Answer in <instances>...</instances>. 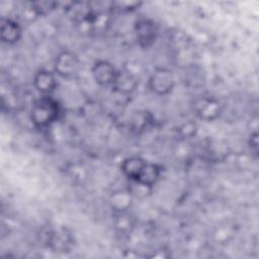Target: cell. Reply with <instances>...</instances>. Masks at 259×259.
I'll list each match as a JSON object with an SVG mask.
<instances>
[{
    "label": "cell",
    "instance_id": "cell-17",
    "mask_svg": "<svg viewBox=\"0 0 259 259\" xmlns=\"http://www.w3.org/2000/svg\"><path fill=\"white\" fill-rule=\"evenodd\" d=\"M248 145H249L251 152L253 154L257 155V153H258V134H257V132H254L250 135Z\"/></svg>",
    "mask_w": 259,
    "mask_h": 259
},
{
    "label": "cell",
    "instance_id": "cell-7",
    "mask_svg": "<svg viewBox=\"0 0 259 259\" xmlns=\"http://www.w3.org/2000/svg\"><path fill=\"white\" fill-rule=\"evenodd\" d=\"M46 242L56 252H69L73 246V236L67 229L51 230L47 233Z\"/></svg>",
    "mask_w": 259,
    "mask_h": 259
},
{
    "label": "cell",
    "instance_id": "cell-5",
    "mask_svg": "<svg viewBox=\"0 0 259 259\" xmlns=\"http://www.w3.org/2000/svg\"><path fill=\"white\" fill-rule=\"evenodd\" d=\"M135 34L139 46L143 49H148L157 38V25L150 18H139L135 23Z\"/></svg>",
    "mask_w": 259,
    "mask_h": 259
},
{
    "label": "cell",
    "instance_id": "cell-10",
    "mask_svg": "<svg viewBox=\"0 0 259 259\" xmlns=\"http://www.w3.org/2000/svg\"><path fill=\"white\" fill-rule=\"evenodd\" d=\"M0 35L3 42L7 45L16 44L22 35L21 26L11 18L2 17L0 20Z\"/></svg>",
    "mask_w": 259,
    "mask_h": 259
},
{
    "label": "cell",
    "instance_id": "cell-4",
    "mask_svg": "<svg viewBox=\"0 0 259 259\" xmlns=\"http://www.w3.org/2000/svg\"><path fill=\"white\" fill-rule=\"evenodd\" d=\"M195 115L205 121L215 120L222 112V106L219 100L209 96H201L194 100L192 105Z\"/></svg>",
    "mask_w": 259,
    "mask_h": 259
},
{
    "label": "cell",
    "instance_id": "cell-12",
    "mask_svg": "<svg viewBox=\"0 0 259 259\" xmlns=\"http://www.w3.org/2000/svg\"><path fill=\"white\" fill-rule=\"evenodd\" d=\"M161 174H162V167L160 165L156 163L146 162L138 179L134 182H138L147 187L152 188L160 179Z\"/></svg>",
    "mask_w": 259,
    "mask_h": 259
},
{
    "label": "cell",
    "instance_id": "cell-1",
    "mask_svg": "<svg viewBox=\"0 0 259 259\" xmlns=\"http://www.w3.org/2000/svg\"><path fill=\"white\" fill-rule=\"evenodd\" d=\"M60 115V105L51 95H41L30 108V119L38 128H47L53 124Z\"/></svg>",
    "mask_w": 259,
    "mask_h": 259
},
{
    "label": "cell",
    "instance_id": "cell-2",
    "mask_svg": "<svg viewBox=\"0 0 259 259\" xmlns=\"http://www.w3.org/2000/svg\"><path fill=\"white\" fill-rule=\"evenodd\" d=\"M149 88L157 95L169 94L175 86V76L168 68L155 69L149 78Z\"/></svg>",
    "mask_w": 259,
    "mask_h": 259
},
{
    "label": "cell",
    "instance_id": "cell-8",
    "mask_svg": "<svg viewBox=\"0 0 259 259\" xmlns=\"http://www.w3.org/2000/svg\"><path fill=\"white\" fill-rule=\"evenodd\" d=\"M139 86V79L135 73L128 69L117 70V74L112 84V89L118 94L127 95L136 91Z\"/></svg>",
    "mask_w": 259,
    "mask_h": 259
},
{
    "label": "cell",
    "instance_id": "cell-3",
    "mask_svg": "<svg viewBox=\"0 0 259 259\" xmlns=\"http://www.w3.org/2000/svg\"><path fill=\"white\" fill-rule=\"evenodd\" d=\"M80 69L78 56L71 51H62L58 54L54 62V70L57 75L65 79L74 78Z\"/></svg>",
    "mask_w": 259,
    "mask_h": 259
},
{
    "label": "cell",
    "instance_id": "cell-9",
    "mask_svg": "<svg viewBox=\"0 0 259 259\" xmlns=\"http://www.w3.org/2000/svg\"><path fill=\"white\" fill-rule=\"evenodd\" d=\"M32 83L35 90L41 95H52L58 85L55 73L44 69L34 74Z\"/></svg>",
    "mask_w": 259,
    "mask_h": 259
},
{
    "label": "cell",
    "instance_id": "cell-11",
    "mask_svg": "<svg viewBox=\"0 0 259 259\" xmlns=\"http://www.w3.org/2000/svg\"><path fill=\"white\" fill-rule=\"evenodd\" d=\"M134 195L130 188H121L113 191L109 197L110 207L114 212L127 211L132 205Z\"/></svg>",
    "mask_w": 259,
    "mask_h": 259
},
{
    "label": "cell",
    "instance_id": "cell-15",
    "mask_svg": "<svg viewBox=\"0 0 259 259\" xmlns=\"http://www.w3.org/2000/svg\"><path fill=\"white\" fill-rule=\"evenodd\" d=\"M133 220L127 211L115 212V228L121 233H128L133 229Z\"/></svg>",
    "mask_w": 259,
    "mask_h": 259
},
{
    "label": "cell",
    "instance_id": "cell-6",
    "mask_svg": "<svg viewBox=\"0 0 259 259\" xmlns=\"http://www.w3.org/2000/svg\"><path fill=\"white\" fill-rule=\"evenodd\" d=\"M94 81L100 86H112L117 69L112 63L106 60H99L94 63L91 69Z\"/></svg>",
    "mask_w": 259,
    "mask_h": 259
},
{
    "label": "cell",
    "instance_id": "cell-13",
    "mask_svg": "<svg viewBox=\"0 0 259 259\" xmlns=\"http://www.w3.org/2000/svg\"><path fill=\"white\" fill-rule=\"evenodd\" d=\"M146 160L139 156H131L125 158L120 165L122 174L130 180L136 181L146 164Z\"/></svg>",
    "mask_w": 259,
    "mask_h": 259
},
{
    "label": "cell",
    "instance_id": "cell-16",
    "mask_svg": "<svg viewBox=\"0 0 259 259\" xmlns=\"http://www.w3.org/2000/svg\"><path fill=\"white\" fill-rule=\"evenodd\" d=\"M141 4V2H111V9H117L120 11H132L137 9Z\"/></svg>",
    "mask_w": 259,
    "mask_h": 259
},
{
    "label": "cell",
    "instance_id": "cell-14",
    "mask_svg": "<svg viewBox=\"0 0 259 259\" xmlns=\"http://www.w3.org/2000/svg\"><path fill=\"white\" fill-rule=\"evenodd\" d=\"M30 5L36 16L47 15L58 7V3L55 1H34L30 2Z\"/></svg>",
    "mask_w": 259,
    "mask_h": 259
}]
</instances>
